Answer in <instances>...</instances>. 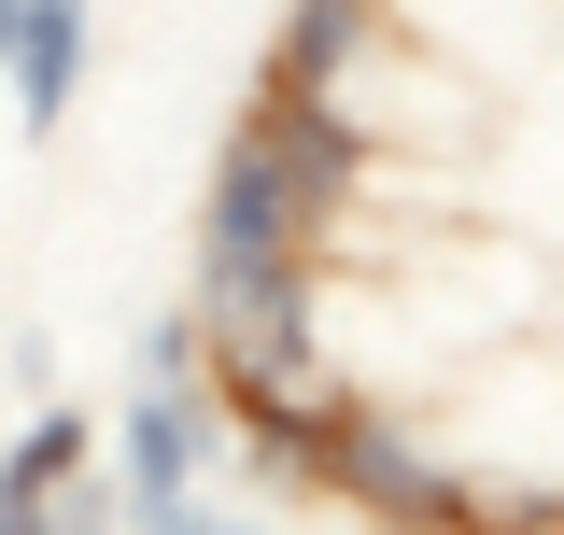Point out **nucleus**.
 <instances>
[{"mask_svg": "<svg viewBox=\"0 0 564 535\" xmlns=\"http://www.w3.org/2000/svg\"><path fill=\"white\" fill-rule=\"evenodd\" d=\"M296 493H339L352 522H381V535H480V493L423 451V423L381 408V395H352V381L311 395V466H296Z\"/></svg>", "mask_w": 564, "mask_h": 535, "instance_id": "nucleus-1", "label": "nucleus"}, {"mask_svg": "<svg viewBox=\"0 0 564 535\" xmlns=\"http://www.w3.org/2000/svg\"><path fill=\"white\" fill-rule=\"evenodd\" d=\"M99 466H113V522H128V507H184V493L226 466V423H212L198 381H128L113 437H99Z\"/></svg>", "mask_w": 564, "mask_h": 535, "instance_id": "nucleus-2", "label": "nucleus"}, {"mask_svg": "<svg viewBox=\"0 0 564 535\" xmlns=\"http://www.w3.org/2000/svg\"><path fill=\"white\" fill-rule=\"evenodd\" d=\"M85 57H99V0H29L14 43H0V99H14V141H57L70 99H85Z\"/></svg>", "mask_w": 564, "mask_h": 535, "instance_id": "nucleus-3", "label": "nucleus"}, {"mask_svg": "<svg viewBox=\"0 0 564 535\" xmlns=\"http://www.w3.org/2000/svg\"><path fill=\"white\" fill-rule=\"evenodd\" d=\"M367 43H381V0H282L269 29V99H339L352 70H367Z\"/></svg>", "mask_w": 564, "mask_h": 535, "instance_id": "nucleus-4", "label": "nucleus"}, {"mask_svg": "<svg viewBox=\"0 0 564 535\" xmlns=\"http://www.w3.org/2000/svg\"><path fill=\"white\" fill-rule=\"evenodd\" d=\"M85 451H99V423H85V408H29V423L0 437V507H43Z\"/></svg>", "mask_w": 564, "mask_h": 535, "instance_id": "nucleus-5", "label": "nucleus"}, {"mask_svg": "<svg viewBox=\"0 0 564 535\" xmlns=\"http://www.w3.org/2000/svg\"><path fill=\"white\" fill-rule=\"evenodd\" d=\"M128 381H198V310H141V338H128Z\"/></svg>", "mask_w": 564, "mask_h": 535, "instance_id": "nucleus-6", "label": "nucleus"}, {"mask_svg": "<svg viewBox=\"0 0 564 535\" xmlns=\"http://www.w3.org/2000/svg\"><path fill=\"white\" fill-rule=\"evenodd\" d=\"M43 535H113V466H99V451L43 493Z\"/></svg>", "mask_w": 564, "mask_h": 535, "instance_id": "nucleus-7", "label": "nucleus"}, {"mask_svg": "<svg viewBox=\"0 0 564 535\" xmlns=\"http://www.w3.org/2000/svg\"><path fill=\"white\" fill-rule=\"evenodd\" d=\"M0 367H14V395H43V381H57V338H43V325H14V338H0Z\"/></svg>", "mask_w": 564, "mask_h": 535, "instance_id": "nucleus-8", "label": "nucleus"}, {"mask_svg": "<svg viewBox=\"0 0 564 535\" xmlns=\"http://www.w3.org/2000/svg\"><path fill=\"white\" fill-rule=\"evenodd\" d=\"M212 535H282V522H226V507H212Z\"/></svg>", "mask_w": 564, "mask_h": 535, "instance_id": "nucleus-9", "label": "nucleus"}, {"mask_svg": "<svg viewBox=\"0 0 564 535\" xmlns=\"http://www.w3.org/2000/svg\"><path fill=\"white\" fill-rule=\"evenodd\" d=\"M14 14H29V0H0V43H14Z\"/></svg>", "mask_w": 564, "mask_h": 535, "instance_id": "nucleus-10", "label": "nucleus"}, {"mask_svg": "<svg viewBox=\"0 0 564 535\" xmlns=\"http://www.w3.org/2000/svg\"><path fill=\"white\" fill-rule=\"evenodd\" d=\"M381 14H395V0H381Z\"/></svg>", "mask_w": 564, "mask_h": 535, "instance_id": "nucleus-11", "label": "nucleus"}]
</instances>
